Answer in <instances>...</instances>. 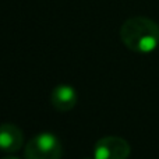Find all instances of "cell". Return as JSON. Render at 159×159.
Returning a JSON list of instances; mask_svg holds the SVG:
<instances>
[{"mask_svg": "<svg viewBox=\"0 0 159 159\" xmlns=\"http://www.w3.org/2000/svg\"><path fill=\"white\" fill-rule=\"evenodd\" d=\"M120 38L135 53H151L159 45V27L147 17H133L123 22Z\"/></svg>", "mask_w": 159, "mask_h": 159, "instance_id": "cell-1", "label": "cell"}, {"mask_svg": "<svg viewBox=\"0 0 159 159\" xmlns=\"http://www.w3.org/2000/svg\"><path fill=\"white\" fill-rule=\"evenodd\" d=\"M25 159H61L63 147L52 133H41L31 138L25 147Z\"/></svg>", "mask_w": 159, "mask_h": 159, "instance_id": "cell-2", "label": "cell"}, {"mask_svg": "<svg viewBox=\"0 0 159 159\" xmlns=\"http://www.w3.org/2000/svg\"><path fill=\"white\" fill-rule=\"evenodd\" d=\"M130 151V144L124 138L109 135L96 141L93 159H127Z\"/></svg>", "mask_w": 159, "mask_h": 159, "instance_id": "cell-3", "label": "cell"}, {"mask_svg": "<svg viewBox=\"0 0 159 159\" xmlns=\"http://www.w3.org/2000/svg\"><path fill=\"white\" fill-rule=\"evenodd\" d=\"M24 143V134L16 124L3 123L0 124V151L14 154L20 151Z\"/></svg>", "mask_w": 159, "mask_h": 159, "instance_id": "cell-4", "label": "cell"}, {"mask_svg": "<svg viewBox=\"0 0 159 159\" xmlns=\"http://www.w3.org/2000/svg\"><path fill=\"white\" fill-rule=\"evenodd\" d=\"M50 103L59 112H69L77 105V91L67 84H60L50 93Z\"/></svg>", "mask_w": 159, "mask_h": 159, "instance_id": "cell-5", "label": "cell"}, {"mask_svg": "<svg viewBox=\"0 0 159 159\" xmlns=\"http://www.w3.org/2000/svg\"><path fill=\"white\" fill-rule=\"evenodd\" d=\"M2 159H20V158H16V157H4V158H2Z\"/></svg>", "mask_w": 159, "mask_h": 159, "instance_id": "cell-6", "label": "cell"}, {"mask_svg": "<svg viewBox=\"0 0 159 159\" xmlns=\"http://www.w3.org/2000/svg\"><path fill=\"white\" fill-rule=\"evenodd\" d=\"M85 159H89V158H85Z\"/></svg>", "mask_w": 159, "mask_h": 159, "instance_id": "cell-7", "label": "cell"}]
</instances>
